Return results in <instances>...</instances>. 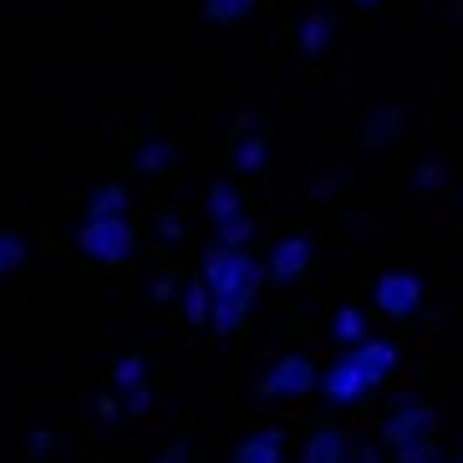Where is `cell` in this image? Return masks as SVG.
<instances>
[{"label": "cell", "instance_id": "obj_1", "mask_svg": "<svg viewBox=\"0 0 463 463\" xmlns=\"http://www.w3.org/2000/svg\"><path fill=\"white\" fill-rule=\"evenodd\" d=\"M199 275H204L209 300H214V321H209V331H214V336H234V331L250 321V311H255L260 280H265V260L250 255V250L209 245L204 260H199Z\"/></svg>", "mask_w": 463, "mask_h": 463}, {"label": "cell", "instance_id": "obj_2", "mask_svg": "<svg viewBox=\"0 0 463 463\" xmlns=\"http://www.w3.org/2000/svg\"><path fill=\"white\" fill-rule=\"evenodd\" d=\"M77 250H82V260H92L102 270H123L137 250V230L128 219H82Z\"/></svg>", "mask_w": 463, "mask_h": 463}, {"label": "cell", "instance_id": "obj_3", "mask_svg": "<svg viewBox=\"0 0 463 463\" xmlns=\"http://www.w3.org/2000/svg\"><path fill=\"white\" fill-rule=\"evenodd\" d=\"M306 392H321V372L306 352H286L260 377V402H300Z\"/></svg>", "mask_w": 463, "mask_h": 463}, {"label": "cell", "instance_id": "obj_4", "mask_svg": "<svg viewBox=\"0 0 463 463\" xmlns=\"http://www.w3.org/2000/svg\"><path fill=\"white\" fill-rule=\"evenodd\" d=\"M316 270V240L306 230H290L275 240V250L265 255V280L275 286H300Z\"/></svg>", "mask_w": 463, "mask_h": 463}, {"label": "cell", "instance_id": "obj_5", "mask_svg": "<svg viewBox=\"0 0 463 463\" xmlns=\"http://www.w3.org/2000/svg\"><path fill=\"white\" fill-rule=\"evenodd\" d=\"M433 428H438V408L422 402V397H408V402H397V408L382 418L377 438L397 453V449H408V443H418V438H433Z\"/></svg>", "mask_w": 463, "mask_h": 463}, {"label": "cell", "instance_id": "obj_6", "mask_svg": "<svg viewBox=\"0 0 463 463\" xmlns=\"http://www.w3.org/2000/svg\"><path fill=\"white\" fill-rule=\"evenodd\" d=\"M321 397H326L336 412H352L372 397V382L362 377V367L352 362V352H341L326 372H321Z\"/></svg>", "mask_w": 463, "mask_h": 463}, {"label": "cell", "instance_id": "obj_7", "mask_svg": "<svg viewBox=\"0 0 463 463\" xmlns=\"http://www.w3.org/2000/svg\"><path fill=\"white\" fill-rule=\"evenodd\" d=\"M372 306H377V316H387V321H408L422 306V280L412 270L382 275L377 286H372Z\"/></svg>", "mask_w": 463, "mask_h": 463}, {"label": "cell", "instance_id": "obj_8", "mask_svg": "<svg viewBox=\"0 0 463 463\" xmlns=\"http://www.w3.org/2000/svg\"><path fill=\"white\" fill-rule=\"evenodd\" d=\"M230 164H234V174H245V178L265 174V164H270V137H265V128L255 123V112H245V118L234 123V133H230Z\"/></svg>", "mask_w": 463, "mask_h": 463}, {"label": "cell", "instance_id": "obj_9", "mask_svg": "<svg viewBox=\"0 0 463 463\" xmlns=\"http://www.w3.org/2000/svg\"><path fill=\"white\" fill-rule=\"evenodd\" d=\"M352 362L362 367V377H367L372 392H377V387H387V377L402 367V341H392V336H367L362 346H352Z\"/></svg>", "mask_w": 463, "mask_h": 463}, {"label": "cell", "instance_id": "obj_10", "mask_svg": "<svg viewBox=\"0 0 463 463\" xmlns=\"http://www.w3.org/2000/svg\"><path fill=\"white\" fill-rule=\"evenodd\" d=\"M204 214H209V224H214V234H224V230H234V224L255 219L250 214V199L240 194V184H224V178H214V184L204 189Z\"/></svg>", "mask_w": 463, "mask_h": 463}, {"label": "cell", "instance_id": "obj_11", "mask_svg": "<svg viewBox=\"0 0 463 463\" xmlns=\"http://www.w3.org/2000/svg\"><path fill=\"white\" fill-rule=\"evenodd\" d=\"M352 438L341 433L331 418L311 422V433H306V443H300V463H352Z\"/></svg>", "mask_w": 463, "mask_h": 463}, {"label": "cell", "instance_id": "obj_12", "mask_svg": "<svg viewBox=\"0 0 463 463\" xmlns=\"http://www.w3.org/2000/svg\"><path fill=\"white\" fill-rule=\"evenodd\" d=\"M174 164H178V137H143L133 148V158H128V168L137 178H168Z\"/></svg>", "mask_w": 463, "mask_h": 463}, {"label": "cell", "instance_id": "obj_13", "mask_svg": "<svg viewBox=\"0 0 463 463\" xmlns=\"http://www.w3.org/2000/svg\"><path fill=\"white\" fill-rule=\"evenodd\" d=\"M290 453V433L286 428H260L250 433L240 449H234V463H286Z\"/></svg>", "mask_w": 463, "mask_h": 463}, {"label": "cell", "instance_id": "obj_14", "mask_svg": "<svg viewBox=\"0 0 463 463\" xmlns=\"http://www.w3.org/2000/svg\"><path fill=\"white\" fill-rule=\"evenodd\" d=\"M331 31H336V21H331V11H306L296 26V52L300 56H321L331 46Z\"/></svg>", "mask_w": 463, "mask_h": 463}, {"label": "cell", "instance_id": "obj_15", "mask_svg": "<svg viewBox=\"0 0 463 463\" xmlns=\"http://www.w3.org/2000/svg\"><path fill=\"white\" fill-rule=\"evenodd\" d=\"M128 209H133V199L123 184H97L82 204V219H128Z\"/></svg>", "mask_w": 463, "mask_h": 463}, {"label": "cell", "instance_id": "obj_16", "mask_svg": "<svg viewBox=\"0 0 463 463\" xmlns=\"http://www.w3.org/2000/svg\"><path fill=\"white\" fill-rule=\"evenodd\" d=\"M31 260V245H26V230H15L11 219H0V280H11L21 265Z\"/></svg>", "mask_w": 463, "mask_h": 463}, {"label": "cell", "instance_id": "obj_17", "mask_svg": "<svg viewBox=\"0 0 463 463\" xmlns=\"http://www.w3.org/2000/svg\"><path fill=\"white\" fill-rule=\"evenodd\" d=\"M326 336L336 341V346H362V341H367V316L356 311V306H336Z\"/></svg>", "mask_w": 463, "mask_h": 463}, {"label": "cell", "instance_id": "obj_18", "mask_svg": "<svg viewBox=\"0 0 463 463\" xmlns=\"http://www.w3.org/2000/svg\"><path fill=\"white\" fill-rule=\"evenodd\" d=\"M184 321H189V326H209V321H214V300H209V286H204L199 270H194L189 290H184Z\"/></svg>", "mask_w": 463, "mask_h": 463}, {"label": "cell", "instance_id": "obj_19", "mask_svg": "<svg viewBox=\"0 0 463 463\" xmlns=\"http://www.w3.org/2000/svg\"><path fill=\"white\" fill-rule=\"evenodd\" d=\"M112 387H123V392L148 387V362H143V352H128V356L112 362Z\"/></svg>", "mask_w": 463, "mask_h": 463}, {"label": "cell", "instance_id": "obj_20", "mask_svg": "<svg viewBox=\"0 0 463 463\" xmlns=\"http://www.w3.org/2000/svg\"><path fill=\"white\" fill-rule=\"evenodd\" d=\"M255 5H260V0H199L204 21H214V26H240Z\"/></svg>", "mask_w": 463, "mask_h": 463}, {"label": "cell", "instance_id": "obj_21", "mask_svg": "<svg viewBox=\"0 0 463 463\" xmlns=\"http://www.w3.org/2000/svg\"><path fill=\"white\" fill-rule=\"evenodd\" d=\"M402 123H408V112L402 108H387V112H372V123H367V148H382V143H392L397 133H402Z\"/></svg>", "mask_w": 463, "mask_h": 463}, {"label": "cell", "instance_id": "obj_22", "mask_svg": "<svg viewBox=\"0 0 463 463\" xmlns=\"http://www.w3.org/2000/svg\"><path fill=\"white\" fill-rule=\"evenodd\" d=\"M392 463H443L438 458V438H418V443H408V449H397Z\"/></svg>", "mask_w": 463, "mask_h": 463}, {"label": "cell", "instance_id": "obj_23", "mask_svg": "<svg viewBox=\"0 0 463 463\" xmlns=\"http://www.w3.org/2000/svg\"><path fill=\"white\" fill-rule=\"evenodd\" d=\"M158 240H164V245H178V240H184V214H178V209H158Z\"/></svg>", "mask_w": 463, "mask_h": 463}, {"label": "cell", "instance_id": "obj_24", "mask_svg": "<svg viewBox=\"0 0 463 463\" xmlns=\"http://www.w3.org/2000/svg\"><path fill=\"white\" fill-rule=\"evenodd\" d=\"M412 178H418L422 194H433L438 184H443V164H438V158H428V164H418V174H412Z\"/></svg>", "mask_w": 463, "mask_h": 463}, {"label": "cell", "instance_id": "obj_25", "mask_svg": "<svg viewBox=\"0 0 463 463\" xmlns=\"http://www.w3.org/2000/svg\"><path fill=\"white\" fill-rule=\"evenodd\" d=\"M148 408H153V392H148V387H137V392L123 397V418H143Z\"/></svg>", "mask_w": 463, "mask_h": 463}, {"label": "cell", "instance_id": "obj_26", "mask_svg": "<svg viewBox=\"0 0 463 463\" xmlns=\"http://www.w3.org/2000/svg\"><path fill=\"white\" fill-rule=\"evenodd\" d=\"M46 453H52V428H36L31 443H26V463H42Z\"/></svg>", "mask_w": 463, "mask_h": 463}, {"label": "cell", "instance_id": "obj_27", "mask_svg": "<svg viewBox=\"0 0 463 463\" xmlns=\"http://www.w3.org/2000/svg\"><path fill=\"white\" fill-rule=\"evenodd\" d=\"M174 286H178V275H174V270H164L158 280H153V296H158V300H174Z\"/></svg>", "mask_w": 463, "mask_h": 463}, {"label": "cell", "instance_id": "obj_28", "mask_svg": "<svg viewBox=\"0 0 463 463\" xmlns=\"http://www.w3.org/2000/svg\"><path fill=\"white\" fill-rule=\"evenodd\" d=\"M97 418H102V422L123 418V402H118V397H97Z\"/></svg>", "mask_w": 463, "mask_h": 463}, {"label": "cell", "instance_id": "obj_29", "mask_svg": "<svg viewBox=\"0 0 463 463\" xmlns=\"http://www.w3.org/2000/svg\"><path fill=\"white\" fill-rule=\"evenodd\" d=\"M184 458H189V443H168V449L158 453L153 463H184Z\"/></svg>", "mask_w": 463, "mask_h": 463}, {"label": "cell", "instance_id": "obj_30", "mask_svg": "<svg viewBox=\"0 0 463 463\" xmlns=\"http://www.w3.org/2000/svg\"><path fill=\"white\" fill-rule=\"evenodd\" d=\"M352 463H382V453H377V449H362V443H356V449H352Z\"/></svg>", "mask_w": 463, "mask_h": 463}, {"label": "cell", "instance_id": "obj_31", "mask_svg": "<svg viewBox=\"0 0 463 463\" xmlns=\"http://www.w3.org/2000/svg\"><path fill=\"white\" fill-rule=\"evenodd\" d=\"M356 5H382V0H356Z\"/></svg>", "mask_w": 463, "mask_h": 463}, {"label": "cell", "instance_id": "obj_32", "mask_svg": "<svg viewBox=\"0 0 463 463\" xmlns=\"http://www.w3.org/2000/svg\"><path fill=\"white\" fill-rule=\"evenodd\" d=\"M449 463H463V458H449Z\"/></svg>", "mask_w": 463, "mask_h": 463}]
</instances>
